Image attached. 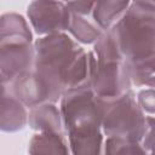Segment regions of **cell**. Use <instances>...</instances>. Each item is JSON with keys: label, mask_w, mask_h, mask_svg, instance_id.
Listing matches in <instances>:
<instances>
[{"label": "cell", "mask_w": 155, "mask_h": 155, "mask_svg": "<svg viewBox=\"0 0 155 155\" xmlns=\"http://www.w3.org/2000/svg\"><path fill=\"white\" fill-rule=\"evenodd\" d=\"M8 42H33V34L27 21L13 12L0 17V45Z\"/></svg>", "instance_id": "8fae6325"}, {"label": "cell", "mask_w": 155, "mask_h": 155, "mask_svg": "<svg viewBox=\"0 0 155 155\" xmlns=\"http://www.w3.org/2000/svg\"><path fill=\"white\" fill-rule=\"evenodd\" d=\"M102 153L108 155H143L147 154V150L143 148L140 142L131 140L126 138H117V137H107L103 142V150Z\"/></svg>", "instance_id": "2e32d148"}, {"label": "cell", "mask_w": 155, "mask_h": 155, "mask_svg": "<svg viewBox=\"0 0 155 155\" xmlns=\"http://www.w3.org/2000/svg\"><path fill=\"white\" fill-rule=\"evenodd\" d=\"M142 145L143 148L147 150V153H150L154 145V117L153 115L148 116V125H147V130L145 133L142 138Z\"/></svg>", "instance_id": "d6986e66"}, {"label": "cell", "mask_w": 155, "mask_h": 155, "mask_svg": "<svg viewBox=\"0 0 155 155\" xmlns=\"http://www.w3.org/2000/svg\"><path fill=\"white\" fill-rule=\"evenodd\" d=\"M97 98L103 134L142 142L148 125V116L138 105L132 90L111 98Z\"/></svg>", "instance_id": "5b68a950"}, {"label": "cell", "mask_w": 155, "mask_h": 155, "mask_svg": "<svg viewBox=\"0 0 155 155\" xmlns=\"http://www.w3.org/2000/svg\"><path fill=\"white\" fill-rule=\"evenodd\" d=\"M131 4H136L143 7H148V8H154L155 10V5H154V0H131Z\"/></svg>", "instance_id": "ffe728a7"}, {"label": "cell", "mask_w": 155, "mask_h": 155, "mask_svg": "<svg viewBox=\"0 0 155 155\" xmlns=\"http://www.w3.org/2000/svg\"><path fill=\"white\" fill-rule=\"evenodd\" d=\"M154 98H155V93H154V88L153 87H149V88H145V90H142L138 96H137V103L138 105L140 107V109L149 114V115H153L154 114V110H155V102H154Z\"/></svg>", "instance_id": "e0dca14e"}, {"label": "cell", "mask_w": 155, "mask_h": 155, "mask_svg": "<svg viewBox=\"0 0 155 155\" xmlns=\"http://www.w3.org/2000/svg\"><path fill=\"white\" fill-rule=\"evenodd\" d=\"M28 124L27 107L11 91L0 99V131L17 132Z\"/></svg>", "instance_id": "9c48e42d"}, {"label": "cell", "mask_w": 155, "mask_h": 155, "mask_svg": "<svg viewBox=\"0 0 155 155\" xmlns=\"http://www.w3.org/2000/svg\"><path fill=\"white\" fill-rule=\"evenodd\" d=\"M10 91L28 109L42 103H53L48 88L38 76L34 69L10 81Z\"/></svg>", "instance_id": "ba28073f"}, {"label": "cell", "mask_w": 155, "mask_h": 155, "mask_svg": "<svg viewBox=\"0 0 155 155\" xmlns=\"http://www.w3.org/2000/svg\"><path fill=\"white\" fill-rule=\"evenodd\" d=\"M85 50L64 31L39 38L34 42V71L48 88L53 103L64 92V79Z\"/></svg>", "instance_id": "7a4b0ae2"}, {"label": "cell", "mask_w": 155, "mask_h": 155, "mask_svg": "<svg viewBox=\"0 0 155 155\" xmlns=\"http://www.w3.org/2000/svg\"><path fill=\"white\" fill-rule=\"evenodd\" d=\"M59 111L69 149L75 155H98L103 132L98 98L92 88H70L61 96Z\"/></svg>", "instance_id": "6da1fadb"}, {"label": "cell", "mask_w": 155, "mask_h": 155, "mask_svg": "<svg viewBox=\"0 0 155 155\" xmlns=\"http://www.w3.org/2000/svg\"><path fill=\"white\" fill-rule=\"evenodd\" d=\"M63 1L67 2L65 5L70 12L82 16H91L94 0H63Z\"/></svg>", "instance_id": "ac0fdd59"}, {"label": "cell", "mask_w": 155, "mask_h": 155, "mask_svg": "<svg viewBox=\"0 0 155 155\" xmlns=\"http://www.w3.org/2000/svg\"><path fill=\"white\" fill-rule=\"evenodd\" d=\"M96 68L91 88L99 98H111L131 90L125 58L110 30H104L93 42Z\"/></svg>", "instance_id": "277c9868"}, {"label": "cell", "mask_w": 155, "mask_h": 155, "mask_svg": "<svg viewBox=\"0 0 155 155\" xmlns=\"http://www.w3.org/2000/svg\"><path fill=\"white\" fill-rule=\"evenodd\" d=\"M28 124L38 132L64 133L61 111L54 103H42L29 109Z\"/></svg>", "instance_id": "30bf717a"}, {"label": "cell", "mask_w": 155, "mask_h": 155, "mask_svg": "<svg viewBox=\"0 0 155 155\" xmlns=\"http://www.w3.org/2000/svg\"><path fill=\"white\" fill-rule=\"evenodd\" d=\"M154 57L138 59V61H125L131 85L154 87L155 71H154Z\"/></svg>", "instance_id": "9a60e30c"}, {"label": "cell", "mask_w": 155, "mask_h": 155, "mask_svg": "<svg viewBox=\"0 0 155 155\" xmlns=\"http://www.w3.org/2000/svg\"><path fill=\"white\" fill-rule=\"evenodd\" d=\"M34 67L33 42H8L0 45V70L10 81Z\"/></svg>", "instance_id": "52a82bcc"}, {"label": "cell", "mask_w": 155, "mask_h": 155, "mask_svg": "<svg viewBox=\"0 0 155 155\" xmlns=\"http://www.w3.org/2000/svg\"><path fill=\"white\" fill-rule=\"evenodd\" d=\"M0 82H8V80L5 78V75L2 74V71L0 70Z\"/></svg>", "instance_id": "44dd1931"}, {"label": "cell", "mask_w": 155, "mask_h": 155, "mask_svg": "<svg viewBox=\"0 0 155 155\" xmlns=\"http://www.w3.org/2000/svg\"><path fill=\"white\" fill-rule=\"evenodd\" d=\"M67 30L81 44H93L104 30L94 22L92 16H82L70 12Z\"/></svg>", "instance_id": "5bb4252c"}, {"label": "cell", "mask_w": 155, "mask_h": 155, "mask_svg": "<svg viewBox=\"0 0 155 155\" xmlns=\"http://www.w3.org/2000/svg\"><path fill=\"white\" fill-rule=\"evenodd\" d=\"M125 61L155 56V10L130 4L109 29Z\"/></svg>", "instance_id": "3957f363"}, {"label": "cell", "mask_w": 155, "mask_h": 155, "mask_svg": "<svg viewBox=\"0 0 155 155\" xmlns=\"http://www.w3.org/2000/svg\"><path fill=\"white\" fill-rule=\"evenodd\" d=\"M30 154H69V144L64 133L38 132L29 142Z\"/></svg>", "instance_id": "4fadbf2b"}, {"label": "cell", "mask_w": 155, "mask_h": 155, "mask_svg": "<svg viewBox=\"0 0 155 155\" xmlns=\"http://www.w3.org/2000/svg\"><path fill=\"white\" fill-rule=\"evenodd\" d=\"M27 15L35 33L44 36L65 31L70 11L61 0H33Z\"/></svg>", "instance_id": "8992f818"}, {"label": "cell", "mask_w": 155, "mask_h": 155, "mask_svg": "<svg viewBox=\"0 0 155 155\" xmlns=\"http://www.w3.org/2000/svg\"><path fill=\"white\" fill-rule=\"evenodd\" d=\"M130 4L131 0H94L91 16L102 30H108L125 13Z\"/></svg>", "instance_id": "7c38bea8"}]
</instances>
